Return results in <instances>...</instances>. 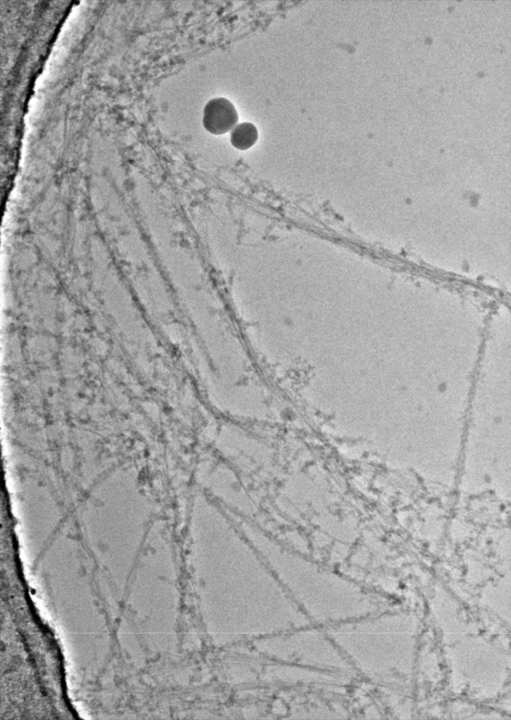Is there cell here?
<instances>
[{
  "mask_svg": "<svg viewBox=\"0 0 511 720\" xmlns=\"http://www.w3.org/2000/svg\"><path fill=\"white\" fill-rule=\"evenodd\" d=\"M239 120L234 105L227 98L218 97L209 100L203 112V125L214 135H222L236 125Z\"/></svg>",
  "mask_w": 511,
  "mask_h": 720,
  "instance_id": "obj_1",
  "label": "cell"
},
{
  "mask_svg": "<svg viewBox=\"0 0 511 720\" xmlns=\"http://www.w3.org/2000/svg\"><path fill=\"white\" fill-rule=\"evenodd\" d=\"M258 138L256 127L251 122L236 124L230 132V142L236 149L245 150L252 147Z\"/></svg>",
  "mask_w": 511,
  "mask_h": 720,
  "instance_id": "obj_2",
  "label": "cell"
}]
</instances>
